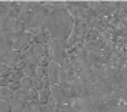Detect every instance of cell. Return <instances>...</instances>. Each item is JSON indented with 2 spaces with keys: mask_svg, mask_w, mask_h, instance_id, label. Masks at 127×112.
Wrapping results in <instances>:
<instances>
[{
  "mask_svg": "<svg viewBox=\"0 0 127 112\" xmlns=\"http://www.w3.org/2000/svg\"><path fill=\"white\" fill-rule=\"evenodd\" d=\"M75 26V19L68 12L66 7L51 9L45 22V30L48 32L51 40H59L62 43H68L71 33Z\"/></svg>",
  "mask_w": 127,
  "mask_h": 112,
  "instance_id": "1",
  "label": "cell"
},
{
  "mask_svg": "<svg viewBox=\"0 0 127 112\" xmlns=\"http://www.w3.org/2000/svg\"><path fill=\"white\" fill-rule=\"evenodd\" d=\"M72 105L82 112H127V105L124 104L100 102L91 98H79Z\"/></svg>",
  "mask_w": 127,
  "mask_h": 112,
  "instance_id": "2",
  "label": "cell"
},
{
  "mask_svg": "<svg viewBox=\"0 0 127 112\" xmlns=\"http://www.w3.org/2000/svg\"><path fill=\"white\" fill-rule=\"evenodd\" d=\"M49 15V10L46 7H35L31 13L28 15L26 20L23 23V29L25 32L32 33V32H39L45 27V22H46V17Z\"/></svg>",
  "mask_w": 127,
  "mask_h": 112,
  "instance_id": "3",
  "label": "cell"
},
{
  "mask_svg": "<svg viewBox=\"0 0 127 112\" xmlns=\"http://www.w3.org/2000/svg\"><path fill=\"white\" fill-rule=\"evenodd\" d=\"M49 50L48 55L51 57V60H54L56 63L62 66L66 60V45L59 42V40H49Z\"/></svg>",
  "mask_w": 127,
  "mask_h": 112,
  "instance_id": "4",
  "label": "cell"
},
{
  "mask_svg": "<svg viewBox=\"0 0 127 112\" xmlns=\"http://www.w3.org/2000/svg\"><path fill=\"white\" fill-rule=\"evenodd\" d=\"M61 71H62V66L59 63H56V62H54V60H51L48 63V66L45 68L46 76L49 78L52 85H59V82H61Z\"/></svg>",
  "mask_w": 127,
  "mask_h": 112,
  "instance_id": "5",
  "label": "cell"
},
{
  "mask_svg": "<svg viewBox=\"0 0 127 112\" xmlns=\"http://www.w3.org/2000/svg\"><path fill=\"white\" fill-rule=\"evenodd\" d=\"M82 91H84V83L79 80V78L69 82V96H68V101H77L81 98L82 95Z\"/></svg>",
  "mask_w": 127,
  "mask_h": 112,
  "instance_id": "6",
  "label": "cell"
},
{
  "mask_svg": "<svg viewBox=\"0 0 127 112\" xmlns=\"http://www.w3.org/2000/svg\"><path fill=\"white\" fill-rule=\"evenodd\" d=\"M20 60V50H16V49H12L10 52H7L6 55L3 56L1 59H0V63L6 65L9 69L10 68H15L17 62Z\"/></svg>",
  "mask_w": 127,
  "mask_h": 112,
  "instance_id": "7",
  "label": "cell"
},
{
  "mask_svg": "<svg viewBox=\"0 0 127 112\" xmlns=\"http://www.w3.org/2000/svg\"><path fill=\"white\" fill-rule=\"evenodd\" d=\"M51 99L54 101L56 108L59 106H64L65 105V96H64V92H62V88L59 85H51Z\"/></svg>",
  "mask_w": 127,
  "mask_h": 112,
  "instance_id": "8",
  "label": "cell"
},
{
  "mask_svg": "<svg viewBox=\"0 0 127 112\" xmlns=\"http://www.w3.org/2000/svg\"><path fill=\"white\" fill-rule=\"evenodd\" d=\"M20 60L25 62V65H28V66H35V68L39 66V57L33 55L31 49H26L23 52H20Z\"/></svg>",
  "mask_w": 127,
  "mask_h": 112,
  "instance_id": "9",
  "label": "cell"
},
{
  "mask_svg": "<svg viewBox=\"0 0 127 112\" xmlns=\"http://www.w3.org/2000/svg\"><path fill=\"white\" fill-rule=\"evenodd\" d=\"M31 39H32L31 33H28V32L20 33V35L15 39V42H13V49H16V50H22V49L29 43V40Z\"/></svg>",
  "mask_w": 127,
  "mask_h": 112,
  "instance_id": "10",
  "label": "cell"
},
{
  "mask_svg": "<svg viewBox=\"0 0 127 112\" xmlns=\"http://www.w3.org/2000/svg\"><path fill=\"white\" fill-rule=\"evenodd\" d=\"M32 53L35 56H38V57H43V56L48 55V50H49V48H48V45H43V43H35L33 46L31 48Z\"/></svg>",
  "mask_w": 127,
  "mask_h": 112,
  "instance_id": "11",
  "label": "cell"
},
{
  "mask_svg": "<svg viewBox=\"0 0 127 112\" xmlns=\"http://www.w3.org/2000/svg\"><path fill=\"white\" fill-rule=\"evenodd\" d=\"M9 104H10V112H25V109H26V104L17 101L15 98H13Z\"/></svg>",
  "mask_w": 127,
  "mask_h": 112,
  "instance_id": "12",
  "label": "cell"
},
{
  "mask_svg": "<svg viewBox=\"0 0 127 112\" xmlns=\"http://www.w3.org/2000/svg\"><path fill=\"white\" fill-rule=\"evenodd\" d=\"M13 99V91L9 89L7 86H0V101L10 102Z\"/></svg>",
  "mask_w": 127,
  "mask_h": 112,
  "instance_id": "13",
  "label": "cell"
},
{
  "mask_svg": "<svg viewBox=\"0 0 127 112\" xmlns=\"http://www.w3.org/2000/svg\"><path fill=\"white\" fill-rule=\"evenodd\" d=\"M33 40H35L36 43H43V45H46V42H49L51 37H49V35H48L46 30H45V29H42V30H39V32L35 35Z\"/></svg>",
  "mask_w": 127,
  "mask_h": 112,
  "instance_id": "14",
  "label": "cell"
},
{
  "mask_svg": "<svg viewBox=\"0 0 127 112\" xmlns=\"http://www.w3.org/2000/svg\"><path fill=\"white\" fill-rule=\"evenodd\" d=\"M49 98H51V86L49 88H43L42 91H39L38 93V101H39L42 105H45L49 102Z\"/></svg>",
  "mask_w": 127,
  "mask_h": 112,
  "instance_id": "15",
  "label": "cell"
},
{
  "mask_svg": "<svg viewBox=\"0 0 127 112\" xmlns=\"http://www.w3.org/2000/svg\"><path fill=\"white\" fill-rule=\"evenodd\" d=\"M42 106L43 105L40 104L39 101H29L26 104V112H42Z\"/></svg>",
  "mask_w": 127,
  "mask_h": 112,
  "instance_id": "16",
  "label": "cell"
},
{
  "mask_svg": "<svg viewBox=\"0 0 127 112\" xmlns=\"http://www.w3.org/2000/svg\"><path fill=\"white\" fill-rule=\"evenodd\" d=\"M13 98L23 102V104H28L29 102V96H28V91H23V89H17L13 92Z\"/></svg>",
  "mask_w": 127,
  "mask_h": 112,
  "instance_id": "17",
  "label": "cell"
},
{
  "mask_svg": "<svg viewBox=\"0 0 127 112\" xmlns=\"http://www.w3.org/2000/svg\"><path fill=\"white\" fill-rule=\"evenodd\" d=\"M22 73H23V76L26 78H31V79H35L36 78V68L35 66H25L23 69H22Z\"/></svg>",
  "mask_w": 127,
  "mask_h": 112,
  "instance_id": "18",
  "label": "cell"
},
{
  "mask_svg": "<svg viewBox=\"0 0 127 112\" xmlns=\"http://www.w3.org/2000/svg\"><path fill=\"white\" fill-rule=\"evenodd\" d=\"M19 86H20V89H23V91H29L32 88V79L23 76L22 79L19 80Z\"/></svg>",
  "mask_w": 127,
  "mask_h": 112,
  "instance_id": "19",
  "label": "cell"
},
{
  "mask_svg": "<svg viewBox=\"0 0 127 112\" xmlns=\"http://www.w3.org/2000/svg\"><path fill=\"white\" fill-rule=\"evenodd\" d=\"M9 76H10V79L13 80V82H19V80L23 78V73H22V71L13 69V71H10V72H9Z\"/></svg>",
  "mask_w": 127,
  "mask_h": 112,
  "instance_id": "20",
  "label": "cell"
},
{
  "mask_svg": "<svg viewBox=\"0 0 127 112\" xmlns=\"http://www.w3.org/2000/svg\"><path fill=\"white\" fill-rule=\"evenodd\" d=\"M42 112H56V106L51 98H49V102L42 106Z\"/></svg>",
  "mask_w": 127,
  "mask_h": 112,
  "instance_id": "21",
  "label": "cell"
},
{
  "mask_svg": "<svg viewBox=\"0 0 127 112\" xmlns=\"http://www.w3.org/2000/svg\"><path fill=\"white\" fill-rule=\"evenodd\" d=\"M32 88H35L36 91H42L45 88V83L40 78H35V79H32Z\"/></svg>",
  "mask_w": 127,
  "mask_h": 112,
  "instance_id": "22",
  "label": "cell"
},
{
  "mask_svg": "<svg viewBox=\"0 0 127 112\" xmlns=\"http://www.w3.org/2000/svg\"><path fill=\"white\" fill-rule=\"evenodd\" d=\"M38 93H39V91H36L35 88H31L29 91H28L29 101H38Z\"/></svg>",
  "mask_w": 127,
  "mask_h": 112,
  "instance_id": "23",
  "label": "cell"
},
{
  "mask_svg": "<svg viewBox=\"0 0 127 112\" xmlns=\"http://www.w3.org/2000/svg\"><path fill=\"white\" fill-rule=\"evenodd\" d=\"M10 82H12V79H10L9 73L3 75V76H0V86H9V83H10Z\"/></svg>",
  "mask_w": 127,
  "mask_h": 112,
  "instance_id": "24",
  "label": "cell"
},
{
  "mask_svg": "<svg viewBox=\"0 0 127 112\" xmlns=\"http://www.w3.org/2000/svg\"><path fill=\"white\" fill-rule=\"evenodd\" d=\"M43 76H46V72H45V66H36V78H43Z\"/></svg>",
  "mask_w": 127,
  "mask_h": 112,
  "instance_id": "25",
  "label": "cell"
},
{
  "mask_svg": "<svg viewBox=\"0 0 127 112\" xmlns=\"http://www.w3.org/2000/svg\"><path fill=\"white\" fill-rule=\"evenodd\" d=\"M0 112H10V104L6 101H0Z\"/></svg>",
  "mask_w": 127,
  "mask_h": 112,
  "instance_id": "26",
  "label": "cell"
},
{
  "mask_svg": "<svg viewBox=\"0 0 127 112\" xmlns=\"http://www.w3.org/2000/svg\"><path fill=\"white\" fill-rule=\"evenodd\" d=\"M64 108H65V112H82L79 109H77L74 105H64Z\"/></svg>",
  "mask_w": 127,
  "mask_h": 112,
  "instance_id": "27",
  "label": "cell"
},
{
  "mask_svg": "<svg viewBox=\"0 0 127 112\" xmlns=\"http://www.w3.org/2000/svg\"><path fill=\"white\" fill-rule=\"evenodd\" d=\"M10 72V69H9L6 65H3V63H0V76H3V75H6V73Z\"/></svg>",
  "mask_w": 127,
  "mask_h": 112,
  "instance_id": "28",
  "label": "cell"
},
{
  "mask_svg": "<svg viewBox=\"0 0 127 112\" xmlns=\"http://www.w3.org/2000/svg\"><path fill=\"white\" fill-rule=\"evenodd\" d=\"M7 88H9V89H12V91L15 92V91H17V89H20V86H19V82H13V80H12V82L9 83Z\"/></svg>",
  "mask_w": 127,
  "mask_h": 112,
  "instance_id": "29",
  "label": "cell"
},
{
  "mask_svg": "<svg viewBox=\"0 0 127 112\" xmlns=\"http://www.w3.org/2000/svg\"><path fill=\"white\" fill-rule=\"evenodd\" d=\"M25 112H26V111H25Z\"/></svg>",
  "mask_w": 127,
  "mask_h": 112,
  "instance_id": "30",
  "label": "cell"
}]
</instances>
